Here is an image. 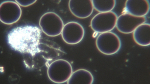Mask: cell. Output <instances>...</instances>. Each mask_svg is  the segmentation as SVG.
<instances>
[{
    "label": "cell",
    "mask_w": 150,
    "mask_h": 84,
    "mask_svg": "<svg viewBox=\"0 0 150 84\" xmlns=\"http://www.w3.org/2000/svg\"><path fill=\"white\" fill-rule=\"evenodd\" d=\"M96 48L105 55H112L120 50L121 42L120 37L112 32L101 33L96 38Z\"/></svg>",
    "instance_id": "cell-4"
},
{
    "label": "cell",
    "mask_w": 150,
    "mask_h": 84,
    "mask_svg": "<svg viewBox=\"0 0 150 84\" xmlns=\"http://www.w3.org/2000/svg\"><path fill=\"white\" fill-rule=\"evenodd\" d=\"M41 37L40 28L25 25L12 29L8 33L7 41L13 50L34 57L42 51L40 48Z\"/></svg>",
    "instance_id": "cell-1"
},
{
    "label": "cell",
    "mask_w": 150,
    "mask_h": 84,
    "mask_svg": "<svg viewBox=\"0 0 150 84\" xmlns=\"http://www.w3.org/2000/svg\"><path fill=\"white\" fill-rule=\"evenodd\" d=\"M39 26L41 31L50 37H56L61 34L64 26L61 17L54 12H47L40 18Z\"/></svg>",
    "instance_id": "cell-3"
},
{
    "label": "cell",
    "mask_w": 150,
    "mask_h": 84,
    "mask_svg": "<svg viewBox=\"0 0 150 84\" xmlns=\"http://www.w3.org/2000/svg\"><path fill=\"white\" fill-rule=\"evenodd\" d=\"M73 73L71 65L68 61L64 59L53 61L49 65L47 70L49 79L57 84L67 82Z\"/></svg>",
    "instance_id": "cell-2"
},
{
    "label": "cell",
    "mask_w": 150,
    "mask_h": 84,
    "mask_svg": "<svg viewBox=\"0 0 150 84\" xmlns=\"http://www.w3.org/2000/svg\"><path fill=\"white\" fill-rule=\"evenodd\" d=\"M22 10L16 2L6 1L0 6V20L3 23L11 25L17 22L21 18Z\"/></svg>",
    "instance_id": "cell-6"
},
{
    "label": "cell",
    "mask_w": 150,
    "mask_h": 84,
    "mask_svg": "<svg viewBox=\"0 0 150 84\" xmlns=\"http://www.w3.org/2000/svg\"><path fill=\"white\" fill-rule=\"evenodd\" d=\"M16 2L20 6L23 7H28L35 3L37 2V1H17L16 0Z\"/></svg>",
    "instance_id": "cell-14"
},
{
    "label": "cell",
    "mask_w": 150,
    "mask_h": 84,
    "mask_svg": "<svg viewBox=\"0 0 150 84\" xmlns=\"http://www.w3.org/2000/svg\"><path fill=\"white\" fill-rule=\"evenodd\" d=\"M69 10L74 16L84 19L91 15L93 11L92 0L74 1L70 0L68 4Z\"/></svg>",
    "instance_id": "cell-9"
},
{
    "label": "cell",
    "mask_w": 150,
    "mask_h": 84,
    "mask_svg": "<svg viewBox=\"0 0 150 84\" xmlns=\"http://www.w3.org/2000/svg\"><path fill=\"white\" fill-rule=\"evenodd\" d=\"M146 21L145 16L138 17L127 13H123L117 17L116 27L120 33L130 34L133 33L140 25L145 23Z\"/></svg>",
    "instance_id": "cell-8"
},
{
    "label": "cell",
    "mask_w": 150,
    "mask_h": 84,
    "mask_svg": "<svg viewBox=\"0 0 150 84\" xmlns=\"http://www.w3.org/2000/svg\"><path fill=\"white\" fill-rule=\"evenodd\" d=\"M149 9L150 4L148 1L127 0L123 13L136 17H145L149 12Z\"/></svg>",
    "instance_id": "cell-10"
},
{
    "label": "cell",
    "mask_w": 150,
    "mask_h": 84,
    "mask_svg": "<svg viewBox=\"0 0 150 84\" xmlns=\"http://www.w3.org/2000/svg\"><path fill=\"white\" fill-rule=\"evenodd\" d=\"M133 38L138 45L143 46L150 45V24L144 23L138 27L134 31Z\"/></svg>",
    "instance_id": "cell-11"
},
{
    "label": "cell",
    "mask_w": 150,
    "mask_h": 84,
    "mask_svg": "<svg viewBox=\"0 0 150 84\" xmlns=\"http://www.w3.org/2000/svg\"><path fill=\"white\" fill-rule=\"evenodd\" d=\"M82 25L75 21H71L64 25L61 33L63 41L68 44L74 45L81 42L84 36Z\"/></svg>",
    "instance_id": "cell-7"
},
{
    "label": "cell",
    "mask_w": 150,
    "mask_h": 84,
    "mask_svg": "<svg viewBox=\"0 0 150 84\" xmlns=\"http://www.w3.org/2000/svg\"><path fill=\"white\" fill-rule=\"evenodd\" d=\"M94 78L93 75L89 71L80 69L74 72L67 81L68 84H92Z\"/></svg>",
    "instance_id": "cell-12"
},
{
    "label": "cell",
    "mask_w": 150,
    "mask_h": 84,
    "mask_svg": "<svg viewBox=\"0 0 150 84\" xmlns=\"http://www.w3.org/2000/svg\"><path fill=\"white\" fill-rule=\"evenodd\" d=\"M94 9L100 13H106L112 11L114 8L116 1H92Z\"/></svg>",
    "instance_id": "cell-13"
},
{
    "label": "cell",
    "mask_w": 150,
    "mask_h": 84,
    "mask_svg": "<svg viewBox=\"0 0 150 84\" xmlns=\"http://www.w3.org/2000/svg\"><path fill=\"white\" fill-rule=\"evenodd\" d=\"M117 17V14L112 11L99 13L92 18L91 27L98 33L111 32L116 27Z\"/></svg>",
    "instance_id": "cell-5"
}]
</instances>
